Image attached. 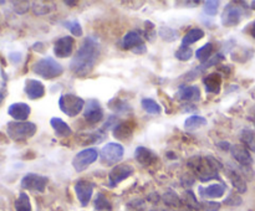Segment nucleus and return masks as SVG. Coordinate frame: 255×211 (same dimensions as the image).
<instances>
[{
  "instance_id": "6",
  "label": "nucleus",
  "mask_w": 255,
  "mask_h": 211,
  "mask_svg": "<svg viewBox=\"0 0 255 211\" xmlns=\"http://www.w3.org/2000/svg\"><path fill=\"white\" fill-rule=\"evenodd\" d=\"M125 154V149L119 143H109L101 149L100 153V160L104 165L111 166L116 165L122 160Z\"/></svg>"
},
{
  "instance_id": "50",
  "label": "nucleus",
  "mask_w": 255,
  "mask_h": 211,
  "mask_svg": "<svg viewBox=\"0 0 255 211\" xmlns=\"http://www.w3.org/2000/svg\"><path fill=\"white\" fill-rule=\"evenodd\" d=\"M1 98H2V93H1V92H0V101H1Z\"/></svg>"
},
{
  "instance_id": "38",
  "label": "nucleus",
  "mask_w": 255,
  "mask_h": 211,
  "mask_svg": "<svg viewBox=\"0 0 255 211\" xmlns=\"http://www.w3.org/2000/svg\"><path fill=\"white\" fill-rule=\"evenodd\" d=\"M65 25H66V27L70 30V31H71V34L74 35V36H79V37L82 36V27L77 20L67 21Z\"/></svg>"
},
{
  "instance_id": "16",
  "label": "nucleus",
  "mask_w": 255,
  "mask_h": 211,
  "mask_svg": "<svg viewBox=\"0 0 255 211\" xmlns=\"http://www.w3.org/2000/svg\"><path fill=\"white\" fill-rule=\"evenodd\" d=\"M30 112H31L30 107L27 106L26 103H22V102H19V103H12L11 106L9 107V109H7L9 116H11L16 122L26 121Z\"/></svg>"
},
{
  "instance_id": "4",
  "label": "nucleus",
  "mask_w": 255,
  "mask_h": 211,
  "mask_svg": "<svg viewBox=\"0 0 255 211\" xmlns=\"http://www.w3.org/2000/svg\"><path fill=\"white\" fill-rule=\"evenodd\" d=\"M6 132L12 141H21L36 133V126L31 122H9Z\"/></svg>"
},
{
  "instance_id": "21",
  "label": "nucleus",
  "mask_w": 255,
  "mask_h": 211,
  "mask_svg": "<svg viewBox=\"0 0 255 211\" xmlns=\"http://www.w3.org/2000/svg\"><path fill=\"white\" fill-rule=\"evenodd\" d=\"M177 97L182 101H198L201 98V91L197 86H187L181 88Z\"/></svg>"
},
{
  "instance_id": "17",
  "label": "nucleus",
  "mask_w": 255,
  "mask_h": 211,
  "mask_svg": "<svg viewBox=\"0 0 255 211\" xmlns=\"http://www.w3.org/2000/svg\"><path fill=\"white\" fill-rule=\"evenodd\" d=\"M25 93L27 94L30 99L41 98L45 94V87L37 79H26V82H25Z\"/></svg>"
},
{
  "instance_id": "36",
  "label": "nucleus",
  "mask_w": 255,
  "mask_h": 211,
  "mask_svg": "<svg viewBox=\"0 0 255 211\" xmlns=\"http://www.w3.org/2000/svg\"><path fill=\"white\" fill-rule=\"evenodd\" d=\"M192 55H193V51H192L191 47L183 46V45L176 51V57L181 61H188V60H191Z\"/></svg>"
},
{
  "instance_id": "10",
  "label": "nucleus",
  "mask_w": 255,
  "mask_h": 211,
  "mask_svg": "<svg viewBox=\"0 0 255 211\" xmlns=\"http://www.w3.org/2000/svg\"><path fill=\"white\" fill-rule=\"evenodd\" d=\"M84 117L86 122L91 124H96L101 122L102 118H104V112H102L101 106H100V102L96 101V99H89V102L85 104Z\"/></svg>"
},
{
  "instance_id": "23",
  "label": "nucleus",
  "mask_w": 255,
  "mask_h": 211,
  "mask_svg": "<svg viewBox=\"0 0 255 211\" xmlns=\"http://www.w3.org/2000/svg\"><path fill=\"white\" fill-rule=\"evenodd\" d=\"M141 45H143V40H142L141 35H139L138 32L129 31L125 35L124 46L126 47V49L133 50V49H136V47L141 46Z\"/></svg>"
},
{
  "instance_id": "48",
  "label": "nucleus",
  "mask_w": 255,
  "mask_h": 211,
  "mask_svg": "<svg viewBox=\"0 0 255 211\" xmlns=\"http://www.w3.org/2000/svg\"><path fill=\"white\" fill-rule=\"evenodd\" d=\"M65 4H66V5H75V4H76V1H65Z\"/></svg>"
},
{
  "instance_id": "25",
  "label": "nucleus",
  "mask_w": 255,
  "mask_h": 211,
  "mask_svg": "<svg viewBox=\"0 0 255 211\" xmlns=\"http://www.w3.org/2000/svg\"><path fill=\"white\" fill-rule=\"evenodd\" d=\"M241 141L247 149L255 153V132L252 129H243L241 133Z\"/></svg>"
},
{
  "instance_id": "53",
  "label": "nucleus",
  "mask_w": 255,
  "mask_h": 211,
  "mask_svg": "<svg viewBox=\"0 0 255 211\" xmlns=\"http://www.w3.org/2000/svg\"><path fill=\"white\" fill-rule=\"evenodd\" d=\"M149 211H156V210H149Z\"/></svg>"
},
{
  "instance_id": "43",
  "label": "nucleus",
  "mask_w": 255,
  "mask_h": 211,
  "mask_svg": "<svg viewBox=\"0 0 255 211\" xmlns=\"http://www.w3.org/2000/svg\"><path fill=\"white\" fill-rule=\"evenodd\" d=\"M119 123H120V122H119V119H117V117H116V116L110 117L109 121H107L106 123H105V129H111V128H115V127H116L117 124H119Z\"/></svg>"
},
{
  "instance_id": "2",
  "label": "nucleus",
  "mask_w": 255,
  "mask_h": 211,
  "mask_svg": "<svg viewBox=\"0 0 255 211\" xmlns=\"http://www.w3.org/2000/svg\"><path fill=\"white\" fill-rule=\"evenodd\" d=\"M188 165L201 181H209L219 178L222 165L213 156H193L189 159Z\"/></svg>"
},
{
  "instance_id": "26",
  "label": "nucleus",
  "mask_w": 255,
  "mask_h": 211,
  "mask_svg": "<svg viewBox=\"0 0 255 211\" xmlns=\"http://www.w3.org/2000/svg\"><path fill=\"white\" fill-rule=\"evenodd\" d=\"M206 124L207 119L201 116H191L186 119V122H184V127H186L187 131H194V129L204 127Z\"/></svg>"
},
{
  "instance_id": "5",
  "label": "nucleus",
  "mask_w": 255,
  "mask_h": 211,
  "mask_svg": "<svg viewBox=\"0 0 255 211\" xmlns=\"http://www.w3.org/2000/svg\"><path fill=\"white\" fill-rule=\"evenodd\" d=\"M59 107L66 116L76 117L84 109L85 101L75 94H62L59 98Z\"/></svg>"
},
{
  "instance_id": "37",
  "label": "nucleus",
  "mask_w": 255,
  "mask_h": 211,
  "mask_svg": "<svg viewBox=\"0 0 255 211\" xmlns=\"http://www.w3.org/2000/svg\"><path fill=\"white\" fill-rule=\"evenodd\" d=\"M219 7V1H216V0H208V1L204 2V12L207 15H211V16H214L218 12Z\"/></svg>"
},
{
  "instance_id": "7",
  "label": "nucleus",
  "mask_w": 255,
  "mask_h": 211,
  "mask_svg": "<svg viewBox=\"0 0 255 211\" xmlns=\"http://www.w3.org/2000/svg\"><path fill=\"white\" fill-rule=\"evenodd\" d=\"M97 158H99V151H97V149H84V150L79 151L75 155V158L72 159V166H74V169L77 173H80V171L86 170L92 163H95L97 160Z\"/></svg>"
},
{
  "instance_id": "44",
  "label": "nucleus",
  "mask_w": 255,
  "mask_h": 211,
  "mask_svg": "<svg viewBox=\"0 0 255 211\" xmlns=\"http://www.w3.org/2000/svg\"><path fill=\"white\" fill-rule=\"evenodd\" d=\"M194 184V178H192L188 174H184L183 178H182V185L183 186H191Z\"/></svg>"
},
{
  "instance_id": "31",
  "label": "nucleus",
  "mask_w": 255,
  "mask_h": 211,
  "mask_svg": "<svg viewBox=\"0 0 255 211\" xmlns=\"http://www.w3.org/2000/svg\"><path fill=\"white\" fill-rule=\"evenodd\" d=\"M141 106H142V108H143L144 111H146L147 113H149V114H159V113H161V106H159V104L152 98L142 99Z\"/></svg>"
},
{
  "instance_id": "29",
  "label": "nucleus",
  "mask_w": 255,
  "mask_h": 211,
  "mask_svg": "<svg viewBox=\"0 0 255 211\" xmlns=\"http://www.w3.org/2000/svg\"><path fill=\"white\" fill-rule=\"evenodd\" d=\"M212 54H213V44H206L201 49L197 50L196 56L202 64H206L207 61L212 59Z\"/></svg>"
},
{
  "instance_id": "45",
  "label": "nucleus",
  "mask_w": 255,
  "mask_h": 211,
  "mask_svg": "<svg viewBox=\"0 0 255 211\" xmlns=\"http://www.w3.org/2000/svg\"><path fill=\"white\" fill-rule=\"evenodd\" d=\"M132 51L134 52V54H144V52H146V46H144V44L143 45H141V46H138V47H136V49H133L132 50Z\"/></svg>"
},
{
  "instance_id": "32",
  "label": "nucleus",
  "mask_w": 255,
  "mask_h": 211,
  "mask_svg": "<svg viewBox=\"0 0 255 211\" xmlns=\"http://www.w3.org/2000/svg\"><path fill=\"white\" fill-rule=\"evenodd\" d=\"M158 35L162 40L168 42L176 41V40L178 39V31H176V30L172 29V27H159Z\"/></svg>"
},
{
  "instance_id": "42",
  "label": "nucleus",
  "mask_w": 255,
  "mask_h": 211,
  "mask_svg": "<svg viewBox=\"0 0 255 211\" xmlns=\"http://www.w3.org/2000/svg\"><path fill=\"white\" fill-rule=\"evenodd\" d=\"M32 9H34V12L36 15H45V14H47V12H50V7L47 6V5L39 4V6H37L36 4H34Z\"/></svg>"
},
{
  "instance_id": "52",
  "label": "nucleus",
  "mask_w": 255,
  "mask_h": 211,
  "mask_svg": "<svg viewBox=\"0 0 255 211\" xmlns=\"http://www.w3.org/2000/svg\"><path fill=\"white\" fill-rule=\"evenodd\" d=\"M163 211H172V210H163Z\"/></svg>"
},
{
  "instance_id": "20",
  "label": "nucleus",
  "mask_w": 255,
  "mask_h": 211,
  "mask_svg": "<svg viewBox=\"0 0 255 211\" xmlns=\"http://www.w3.org/2000/svg\"><path fill=\"white\" fill-rule=\"evenodd\" d=\"M226 193V185L224 184H213V185H209L207 188L201 186L199 188V194L203 198H221Z\"/></svg>"
},
{
  "instance_id": "11",
  "label": "nucleus",
  "mask_w": 255,
  "mask_h": 211,
  "mask_svg": "<svg viewBox=\"0 0 255 211\" xmlns=\"http://www.w3.org/2000/svg\"><path fill=\"white\" fill-rule=\"evenodd\" d=\"M242 9L239 6H234L233 4L227 5L222 14V24L224 26H236L242 20Z\"/></svg>"
},
{
  "instance_id": "8",
  "label": "nucleus",
  "mask_w": 255,
  "mask_h": 211,
  "mask_svg": "<svg viewBox=\"0 0 255 211\" xmlns=\"http://www.w3.org/2000/svg\"><path fill=\"white\" fill-rule=\"evenodd\" d=\"M47 183H49V179L44 175H39V174L29 173L21 179V186L22 189H26V190H32V191H42L46 189Z\"/></svg>"
},
{
  "instance_id": "47",
  "label": "nucleus",
  "mask_w": 255,
  "mask_h": 211,
  "mask_svg": "<svg viewBox=\"0 0 255 211\" xmlns=\"http://www.w3.org/2000/svg\"><path fill=\"white\" fill-rule=\"evenodd\" d=\"M251 35L255 39V21L253 22V25H252V29H251Z\"/></svg>"
},
{
  "instance_id": "14",
  "label": "nucleus",
  "mask_w": 255,
  "mask_h": 211,
  "mask_svg": "<svg viewBox=\"0 0 255 211\" xmlns=\"http://www.w3.org/2000/svg\"><path fill=\"white\" fill-rule=\"evenodd\" d=\"M231 153L233 158L243 166H251L253 164V158L248 149L242 144H233L231 146Z\"/></svg>"
},
{
  "instance_id": "30",
  "label": "nucleus",
  "mask_w": 255,
  "mask_h": 211,
  "mask_svg": "<svg viewBox=\"0 0 255 211\" xmlns=\"http://www.w3.org/2000/svg\"><path fill=\"white\" fill-rule=\"evenodd\" d=\"M109 107L112 109V111L116 112V113H119V114L126 113V112L129 109L128 104H127L125 101H122L121 98H119V97H115V98H112L111 101L109 102Z\"/></svg>"
},
{
  "instance_id": "19",
  "label": "nucleus",
  "mask_w": 255,
  "mask_h": 211,
  "mask_svg": "<svg viewBox=\"0 0 255 211\" xmlns=\"http://www.w3.org/2000/svg\"><path fill=\"white\" fill-rule=\"evenodd\" d=\"M204 86H206V91L208 93L218 94L221 92L222 86V77L219 73H211L208 76L204 77L203 79Z\"/></svg>"
},
{
  "instance_id": "49",
  "label": "nucleus",
  "mask_w": 255,
  "mask_h": 211,
  "mask_svg": "<svg viewBox=\"0 0 255 211\" xmlns=\"http://www.w3.org/2000/svg\"><path fill=\"white\" fill-rule=\"evenodd\" d=\"M252 7H253V9H255V1L252 2Z\"/></svg>"
},
{
  "instance_id": "39",
  "label": "nucleus",
  "mask_w": 255,
  "mask_h": 211,
  "mask_svg": "<svg viewBox=\"0 0 255 211\" xmlns=\"http://www.w3.org/2000/svg\"><path fill=\"white\" fill-rule=\"evenodd\" d=\"M30 2L29 1H12V9L17 14H24L29 10Z\"/></svg>"
},
{
  "instance_id": "9",
  "label": "nucleus",
  "mask_w": 255,
  "mask_h": 211,
  "mask_svg": "<svg viewBox=\"0 0 255 211\" xmlns=\"http://www.w3.org/2000/svg\"><path fill=\"white\" fill-rule=\"evenodd\" d=\"M133 171L134 169L131 164L124 163V164H119V165H116L114 169H112L111 173H110L109 175L110 186L114 188V186L119 185V184L121 183V181H124L125 179L129 178V176L133 174Z\"/></svg>"
},
{
  "instance_id": "18",
  "label": "nucleus",
  "mask_w": 255,
  "mask_h": 211,
  "mask_svg": "<svg viewBox=\"0 0 255 211\" xmlns=\"http://www.w3.org/2000/svg\"><path fill=\"white\" fill-rule=\"evenodd\" d=\"M134 158L139 164L144 166L152 165L157 160L156 154L146 146H137L136 150H134Z\"/></svg>"
},
{
  "instance_id": "24",
  "label": "nucleus",
  "mask_w": 255,
  "mask_h": 211,
  "mask_svg": "<svg viewBox=\"0 0 255 211\" xmlns=\"http://www.w3.org/2000/svg\"><path fill=\"white\" fill-rule=\"evenodd\" d=\"M228 176L231 179L232 184H233L234 188L238 190V193H246L247 191V183L246 180L243 179L241 173H238L234 169H229L228 170Z\"/></svg>"
},
{
  "instance_id": "1",
  "label": "nucleus",
  "mask_w": 255,
  "mask_h": 211,
  "mask_svg": "<svg viewBox=\"0 0 255 211\" xmlns=\"http://www.w3.org/2000/svg\"><path fill=\"white\" fill-rule=\"evenodd\" d=\"M99 44L94 37L85 39L84 44L80 46L70 64V70L77 77H85L94 70L95 64L99 59Z\"/></svg>"
},
{
  "instance_id": "15",
  "label": "nucleus",
  "mask_w": 255,
  "mask_h": 211,
  "mask_svg": "<svg viewBox=\"0 0 255 211\" xmlns=\"http://www.w3.org/2000/svg\"><path fill=\"white\" fill-rule=\"evenodd\" d=\"M134 131V123L131 121L120 122L114 128V136L120 141H128Z\"/></svg>"
},
{
  "instance_id": "34",
  "label": "nucleus",
  "mask_w": 255,
  "mask_h": 211,
  "mask_svg": "<svg viewBox=\"0 0 255 211\" xmlns=\"http://www.w3.org/2000/svg\"><path fill=\"white\" fill-rule=\"evenodd\" d=\"M183 203L186 204V205L188 206V209H191V210H198V209H201V204L197 201L196 195H194L191 190H187L186 193H184Z\"/></svg>"
},
{
  "instance_id": "27",
  "label": "nucleus",
  "mask_w": 255,
  "mask_h": 211,
  "mask_svg": "<svg viewBox=\"0 0 255 211\" xmlns=\"http://www.w3.org/2000/svg\"><path fill=\"white\" fill-rule=\"evenodd\" d=\"M203 36H204L203 30L193 29L191 30V31L187 32L186 36H184L183 40H182V45H183V46H189L191 44H194V42H197L198 40H201Z\"/></svg>"
},
{
  "instance_id": "12",
  "label": "nucleus",
  "mask_w": 255,
  "mask_h": 211,
  "mask_svg": "<svg viewBox=\"0 0 255 211\" xmlns=\"http://www.w3.org/2000/svg\"><path fill=\"white\" fill-rule=\"evenodd\" d=\"M75 191H76V196L81 205L86 206L92 198L94 184L87 180H79L75 184Z\"/></svg>"
},
{
  "instance_id": "35",
  "label": "nucleus",
  "mask_w": 255,
  "mask_h": 211,
  "mask_svg": "<svg viewBox=\"0 0 255 211\" xmlns=\"http://www.w3.org/2000/svg\"><path fill=\"white\" fill-rule=\"evenodd\" d=\"M95 209L99 211H107V210H111V204L110 201L107 200L106 196L104 194H99L96 196V200H95Z\"/></svg>"
},
{
  "instance_id": "28",
  "label": "nucleus",
  "mask_w": 255,
  "mask_h": 211,
  "mask_svg": "<svg viewBox=\"0 0 255 211\" xmlns=\"http://www.w3.org/2000/svg\"><path fill=\"white\" fill-rule=\"evenodd\" d=\"M162 200L166 205L171 206V208H179L182 205V200L179 196L174 193L173 190H168L162 195Z\"/></svg>"
},
{
  "instance_id": "40",
  "label": "nucleus",
  "mask_w": 255,
  "mask_h": 211,
  "mask_svg": "<svg viewBox=\"0 0 255 211\" xmlns=\"http://www.w3.org/2000/svg\"><path fill=\"white\" fill-rule=\"evenodd\" d=\"M201 209L203 211H218L221 209V204L216 203V201H202Z\"/></svg>"
},
{
  "instance_id": "22",
  "label": "nucleus",
  "mask_w": 255,
  "mask_h": 211,
  "mask_svg": "<svg viewBox=\"0 0 255 211\" xmlns=\"http://www.w3.org/2000/svg\"><path fill=\"white\" fill-rule=\"evenodd\" d=\"M50 124H51L52 129L56 133L57 137H69L72 134V129L67 126V123H65L61 118H57V117H54L50 121Z\"/></svg>"
},
{
  "instance_id": "51",
  "label": "nucleus",
  "mask_w": 255,
  "mask_h": 211,
  "mask_svg": "<svg viewBox=\"0 0 255 211\" xmlns=\"http://www.w3.org/2000/svg\"><path fill=\"white\" fill-rule=\"evenodd\" d=\"M184 211H193V210H191V209H187V210H184Z\"/></svg>"
},
{
  "instance_id": "41",
  "label": "nucleus",
  "mask_w": 255,
  "mask_h": 211,
  "mask_svg": "<svg viewBox=\"0 0 255 211\" xmlns=\"http://www.w3.org/2000/svg\"><path fill=\"white\" fill-rule=\"evenodd\" d=\"M224 203L227 204V205H231V206H238L242 204V199L239 195H236V194H231V195L228 196V198L226 199V201Z\"/></svg>"
},
{
  "instance_id": "3",
  "label": "nucleus",
  "mask_w": 255,
  "mask_h": 211,
  "mask_svg": "<svg viewBox=\"0 0 255 211\" xmlns=\"http://www.w3.org/2000/svg\"><path fill=\"white\" fill-rule=\"evenodd\" d=\"M34 73L39 74L45 79H52L61 76L64 72V67L54 60L52 57H45V59L39 60L32 67Z\"/></svg>"
},
{
  "instance_id": "13",
  "label": "nucleus",
  "mask_w": 255,
  "mask_h": 211,
  "mask_svg": "<svg viewBox=\"0 0 255 211\" xmlns=\"http://www.w3.org/2000/svg\"><path fill=\"white\" fill-rule=\"evenodd\" d=\"M75 46V40L72 36H64L55 42L54 52L60 59H66L72 54Z\"/></svg>"
},
{
  "instance_id": "33",
  "label": "nucleus",
  "mask_w": 255,
  "mask_h": 211,
  "mask_svg": "<svg viewBox=\"0 0 255 211\" xmlns=\"http://www.w3.org/2000/svg\"><path fill=\"white\" fill-rule=\"evenodd\" d=\"M15 210L16 211H31V204H30L29 196L25 193H21L19 198L15 201Z\"/></svg>"
},
{
  "instance_id": "46",
  "label": "nucleus",
  "mask_w": 255,
  "mask_h": 211,
  "mask_svg": "<svg viewBox=\"0 0 255 211\" xmlns=\"http://www.w3.org/2000/svg\"><path fill=\"white\" fill-rule=\"evenodd\" d=\"M218 145L221 146L222 149H224V150H231V144L227 143V141H222V143H219Z\"/></svg>"
}]
</instances>
